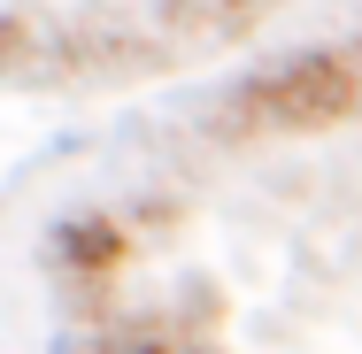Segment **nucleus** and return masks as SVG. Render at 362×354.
<instances>
[{"mask_svg": "<svg viewBox=\"0 0 362 354\" xmlns=\"http://www.w3.org/2000/svg\"><path fill=\"white\" fill-rule=\"evenodd\" d=\"M355 100H362V70L347 54H293L286 70H270L262 85L239 93V108L278 131H324V124L355 116Z\"/></svg>", "mask_w": 362, "mask_h": 354, "instance_id": "nucleus-1", "label": "nucleus"}, {"mask_svg": "<svg viewBox=\"0 0 362 354\" xmlns=\"http://www.w3.org/2000/svg\"><path fill=\"white\" fill-rule=\"evenodd\" d=\"M100 354H170V347H162V339H139V331H124V339H108Z\"/></svg>", "mask_w": 362, "mask_h": 354, "instance_id": "nucleus-2", "label": "nucleus"}, {"mask_svg": "<svg viewBox=\"0 0 362 354\" xmlns=\"http://www.w3.org/2000/svg\"><path fill=\"white\" fill-rule=\"evenodd\" d=\"M231 8H247V0H231Z\"/></svg>", "mask_w": 362, "mask_h": 354, "instance_id": "nucleus-3", "label": "nucleus"}]
</instances>
